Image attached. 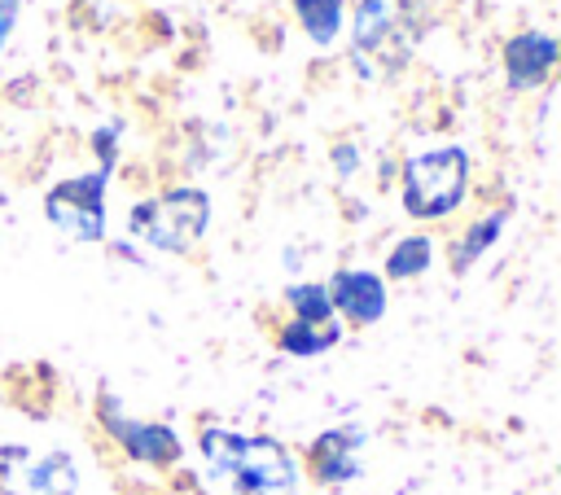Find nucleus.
<instances>
[{
	"mask_svg": "<svg viewBox=\"0 0 561 495\" xmlns=\"http://www.w3.org/2000/svg\"><path fill=\"white\" fill-rule=\"evenodd\" d=\"M202 456L210 477L228 482L232 495H294L298 464L285 442L267 434H237V429H202Z\"/></svg>",
	"mask_w": 561,
	"mask_h": 495,
	"instance_id": "1",
	"label": "nucleus"
},
{
	"mask_svg": "<svg viewBox=\"0 0 561 495\" xmlns=\"http://www.w3.org/2000/svg\"><path fill=\"white\" fill-rule=\"evenodd\" d=\"M416 31H421V0H355L351 44L359 74L368 79L394 74L412 57Z\"/></svg>",
	"mask_w": 561,
	"mask_h": 495,
	"instance_id": "2",
	"label": "nucleus"
},
{
	"mask_svg": "<svg viewBox=\"0 0 561 495\" xmlns=\"http://www.w3.org/2000/svg\"><path fill=\"white\" fill-rule=\"evenodd\" d=\"M114 140H118V123H110V131H96V149H101V166L88 175H70L61 184L48 188L44 197V215L57 232H66L70 241H101L105 237V184L114 171Z\"/></svg>",
	"mask_w": 561,
	"mask_h": 495,
	"instance_id": "3",
	"label": "nucleus"
},
{
	"mask_svg": "<svg viewBox=\"0 0 561 495\" xmlns=\"http://www.w3.org/2000/svg\"><path fill=\"white\" fill-rule=\"evenodd\" d=\"M403 210L412 219H443L451 215L469 193V153L465 145H438L425 153H412L399 175Z\"/></svg>",
	"mask_w": 561,
	"mask_h": 495,
	"instance_id": "4",
	"label": "nucleus"
},
{
	"mask_svg": "<svg viewBox=\"0 0 561 495\" xmlns=\"http://www.w3.org/2000/svg\"><path fill=\"white\" fill-rule=\"evenodd\" d=\"M206 223H210V197L202 188H167L158 197L136 202L127 215V232L167 254L193 250Z\"/></svg>",
	"mask_w": 561,
	"mask_h": 495,
	"instance_id": "5",
	"label": "nucleus"
},
{
	"mask_svg": "<svg viewBox=\"0 0 561 495\" xmlns=\"http://www.w3.org/2000/svg\"><path fill=\"white\" fill-rule=\"evenodd\" d=\"M101 425L105 434L140 464H175L180 460V438L171 425H158V421H136L118 407V399L101 394Z\"/></svg>",
	"mask_w": 561,
	"mask_h": 495,
	"instance_id": "6",
	"label": "nucleus"
},
{
	"mask_svg": "<svg viewBox=\"0 0 561 495\" xmlns=\"http://www.w3.org/2000/svg\"><path fill=\"white\" fill-rule=\"evenodd\" d=\"M324 289H329L333 315H342L351 324H377L386 315V280L377 272L342 267Z\"/></svg>",
	"mask_w": 561,
	"mask_h": 495,
	"instance_id": "7",
	"label": "nucleus"
},
{
	"mask_svg": "<svg viewBox=\"0 0 561 495\" xmlns=\"http://www.w3.org/2000/svg\"><path fill=\"white\" fill-rule=\"evenodd\" d=\"M359 451H364V429L359 425H337V429H324L307 447V464H311L316 482L342 486V482L359 477Z\"/></svg>",
	"mask_w": 561,
	"mask_h": 495,
	"instance_id": "8",
	"label": "nucleus"
},
{
	"mask_svg": "<svg viewBox=\"0 0 561 495\" xmlns=\"http://www.w3.org/2000/svg\"><path fill=\"white\" fill-rule=\"evenodd\" d=\"M552 66H557V39L548 31H517L504 44V74L513 92H530L548 83Z\"/></svg>",
	"mask_w": 561,
	"mask_h": 495,
	"instance_id": "9",
	"label": "nucleus"
},
{
	"mask_svg": "<svg viewBox=\"0 0 561 495\" xmlns=\"http://www.w3.org/2000/svg\"><path fill=\"white\" fill-rule=\"evenodd\" d=\"M22 486L31 495H79V469L66 451H44V456L26 460Z\"/></svg>",
	"mask_w": 561,
	"mask_h": 495,
	"instance_id": "10",
	"label": "nucleus"
},
{
	"mask_svg": "<svg viewBox=\"0 0 561 495\" xmlns=\"http://www.w3.org/2000/svg\"><path fill=\"white\" fill-rule=\"evenodd\" d=\"M504 219H508V210H491V215H482V219H473L469 228H465V237L451 245V272H465V267H473L495 241H500V232H504Z\"/></svg>",
	"mask_w": 561,
	"mask_h": 495,
	"instance_id": "11",
	"label": "nucleus"
},
{
	"mask_svg": "<svg viewBox=\"0 0 561 495\" xmlns=\"http://www.w3.org/2000/svg\"><path fill=\"white\" fill-rule=\"evenodd\" d=\"M289 4H294L298 22H302V31H307V39H311L316 48H329V44L337 39L346 0H289Z\"/></svg>",
	"mask_w": 561,
	"mask_h": 495,
	"instance_id": "12",
	"label": "nucleus"
},
{
	"mask_svg": "<svg viewBox=\"0 0 561 495\" xmlns=\"http://www.w3.org/2000/svg\"><path fill=\"white\" fill-rule=\"evenodd\" d=\"M337 337H342L337 320H333V324H302V320H289V324L276 333V346H280L285 355H298V359H307V355H320V350H329Z\"/></svg>",
	"mask_w": 561,
	"mask_h": 495,
	"instance_id": "13",
	"label": "nucleus"
},
{
	"mask_svg": "<svg viewBox=\"0 0 561 495\" xmlns=\"http://www.w3.org/2000/svg\"><path fill=\"white\" fill-rule=\"evenodd\" d=\"M430 263H434V241H430L425 232H412V237H403V241L390 245V254H386V276H390V280H412V276H421Z\"/></svg>",
	"mask_w": 561,
	"mask_h": 495,
	"instance_id": "14",
	"label": "nucleus"
},
{
	"mask_svg": "<svg viewBox=\"0 0 561 495\" xmlns=\"http://www.w3.org/2000/svg\"><path fill=\"white\" fill-rule=\"evenodd\" d=\"M285 302L294 311V320L302 324H333V302H329V289L316 285V280H298L285 289Z\"/></svg>",
	"mask_w": 561,
	"mask_h": 495,
	"instance_id": "15",
	"label": "nucleus"
},
{
	"mask_svg": "<svg viewBox=\"0 0 561 495\" xmlns=\"http://www.w3.org/2000/svg\"><path fill=\"white\" fill-rule=\"evenodd\" d=\"M18 4H22V0H0V53H4L9 35H13V22H18Z\"/></svg>",
	"mask_w": 561,
	"mask_h": 495,
	"instance_id": "16",
	"label": "nucleus"
},
{
	"mask_svg": "<svg viewBox=\"0 0 561 495\" xmlns=\"http://www.w3.org/2000/svg\"><path fill=\"white\" fill-rule=\"evenodd\" d=\"M333 153H337V158H333V162H337V171H342V175H346V171H355V166H359V158H355V153H359V149H355V145H337V149H333Z\"/></svg>",
	"mask_w": 561,
	"mask_h": 495,
	"instance_id": "17",
	"label": "nucleus"
}]
</instances>
